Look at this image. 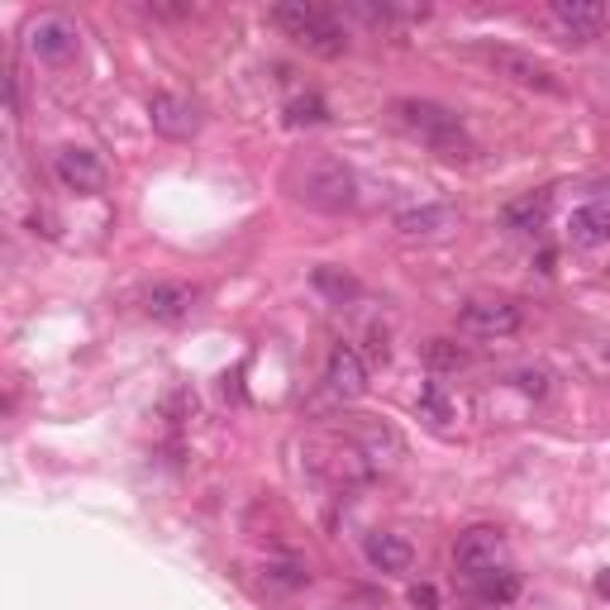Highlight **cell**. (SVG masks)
<instances>
[{
    "instance_id": "cell-1",
    "label": "cell",
    "mask_w": 610,
    "mask_h": 610,
    "mask_svg": "<svg viewBox=\"0 0 610 610\" xmlns=\"http://www.w3.org/2000/svg\"><path fill=\"white\" fill-rule=\"evenodd\" d=\"M396 120L444 157H472L477 153L468 130H462V120L439 101H396Z\"/></svg>"
},
{
    "instance_id": "cell-2",
    "label": "cell",
    "mask_w": 610,
    "mask_h": 610,
    "mask_svg": "<svg viewBox=\"0 0 610 610\" xmlns=\"http://www.w3.org/2000/svg\"><path fill=\"white\" fill-rule=\"evenodd\" d=\"M272 20H277L286 34H292L301 48H311L315 58H339L344 48H348V34H344V24L334 20L329 10H319V6H305V0H286V6L272 10Z\"/></svg>"
},
{
    "instance_id": "cell-3",
    "label": "cell",
    "mask_w": 610,
    "mask_h": 610,
    "mask_svg": "<svg viewBox=\"0 0 610 610\" xmlns=\"http://www.w3.org/2000/svg\"><path fill=\"white\" fill-rule=\"evenodd\" d=\"M301 196L315 205V211H353L358 205V176H353L339 157H315L311 167H305V182H301Z\"/></svg>"
},
{
    "instance_id": "cell-4",
    "label": "cell",
    "mask_w": 610,
    "mask_h": 610,
    "mask_svg": "<svg viewBox=\"0 0 610 610\" xmlns=\"http://www.w3.org/2000/svg\"><path fill=\"white\" fill-rule=\"evenodd\" d=\"M501 558H506V539H501V529H491V525L462 529L458 543H454V563L462 577H472V582L501 568Z\"/></svg>"
},
{
    "instance_id": "cell-5",
    "label": "cell",
    "mask_w": 610,
    "mask_h": 610,
    "mask_svg": "<svg viewBox=\"0 0 610 610\" xmlns=\"http://www.w3.org/2000/svg\"><path fill=\"white\" fill-rule=\"evenodd\" d=\"M487 62L501 77H510L516 87H529V91H558V77L549 62L520 53V48H487Z\"/></svg>"
},
{
    "instance_id": "cell-6",
    "label": "cell",
    "mask_w": 610,
    "mask_h": 610,
    "mask_svg": "<svg viewBox=\"0 0 610 610\" xmlns=\"http://www.w3.org/2000/svg\"><path fill=\"white\" fill-rule=\"evenodd\" d=\"M458 325L468 334H481V339H506V334L520 329V305H510V301H472V305H462Z\"/></svg>"
},
{
    "instance_id": "cell-7",
    "label": "cell",
    "mask_w": 610,
    "mask_h": 610,
    "mask_svg": "<svg viewBox=\"0 0 610 610\" xmlns=\"http://www.w3.org/2000/svg\"><path fill=\"white\" fill-rule=\"evenodd\" d=\"M29 53L43 62H68L77 53V24L62 20V14H39L29 24Z\"/></svg>"
},
{
    "instance_id": "cell-8",
    "label": "cell",
    "mask_w": 610,
    "mask_h": 610,
    "mask_svg": "<svg viewBox=\"0 0 610 610\" xmlns=\"http://www.w3.org/2000/svg\"><path fill=\"white\" fill-rule=\"evenodd\" d=\"M53 172H58L62 186L77 191V196H95V191L105 186V163L91 149H62L53 157Z\"/></svg>"
},
{
    "instance_id": "cell-9",
    "label": "cell",
    "mask_w": 610,
    "mask_h": 610,
    "mask_svg": "<svg viewBox=\"0 0 610 610\" xmlns=\"http://www.w3.org/2000/svg\"><path fill=\"white\" fill-rule=\"evenodd\" d=\"M149 120L163 139H191L201 130V110L186 101V95H172V91H157L149 101Z\"/></svg>"
},
{
    "instance_id": "cell-10",
    "label": "cell",
    "mask_w": 610,
    "mask_h": 610,
    "mask_svg": "<svg viewBox=\"0 0 610 610\" xmlns=\"http://www.w3.org/2000/svg\"><path fill=\"white\" fill-rule=\"evenodd\" d=\"M549 20L563 29L572 43H587V39L601 34L606 6H597V0H553V6H549Z\"/></svg>"
},
{
    "instance_id": "cell-11",
    "label": "cell",
    "mask_w": 610,
    "mask_h": 610,
    "mask_svg": "<svg viewBox=\"0 0 610 610\" xmlns=\"http://www.w3.org/2000/svg\"><path fill=\"white\" fill-rule=\"evenodd\" d=\"M196 286L186 282H153L149 292H143V311H149L153 319H163V325H176V319H186L191 311H196Z\"/></svg>"
},
{
    "instance_id": "cell-12",
    "label": "cell",
    "mask_w": 610,
    "mask_h": 610,
    "mask_svg": "<svg viewBox=\"0 0 610 610\" xmlns=\"http://www.w3.org/2000/svg\"><path fill=\"white\" fill-rule=\"evenodd\" d=\"M568 244L572 248H601L610 244V205L606 201H587L568 215Z\"/></svg>"
},
{
    "instance_id": "cell-13",
    "label": "cell",
    "mask_w": 610,
    "mask_h": 610,
    "mask_svg": "<svg viewBox=\"0 0 610 610\" xmlns=\"http://www.w3.org/2000/svg\"><path fill=\"white\" fill-rule=\"evenodd\" d=\"M325 382H329V392L334 396H344V400H358L367 392V367L363 358L353 353L348 344H339L329 353V363H325Z\"/></svg>"
},
{
    "instance_id": "cell-14",
    "label": "cell",
    "mask_w": 610,
    "mask_h": 610,
    "mask_svg": "<svg viewBox=\"0 0 610 610\" xmlns=\"http://www.w3.org/2000/svg\"><path fill=\"white\" fill-rule=\"evenodd\" d=\"M363 553H367V563H373L377 572H406L415 563V549L400 535H387V529H377V535H367L363 543Z\"/></svg>"
},
{
    "instance_id": "cell-15",
    "label": "cell",
    "mask_w": 610,
    "mask_h": 610,
    "mask_svg": "<svg viewBox=\"0 0 610 610\" xmlns=\"http://www.w3.org/2000/svg\"><path fill=\"white\" fill-rule=\"evenodd\" d=\"M549 205H553L549 191H525V196H516L501 211V224L516 234H535V230H543V220H549Z\"/></svg>"
},
{
    "instance_id": "cell-16",
    "label": "cell",
    "mask_w": 610,
    "mask_h": 610,
    "mask_svg": "<svg viewBox=\"0 0 610 610\" xmlns=\"http://www.w3.org/2000/svg\"><path fill=\"white\" fill-rule=\"evenodd\" d=\"M396 230L406 238H435L444 230H454V211L448 205H415V211L396 215Z\"/></svg>"
},
{
    "instance_id": "cell-17",
    "label": "cell",
    "mask_w": 610,
    "mask_h": 610,
    "mask_svg": "<svg viewBox=\"0 0 610 610\" xmlns=\"http://www.w3.org/2000/svg\"><path fill=\"white\" fill-rule=\"evenodd\" d=\"M477 597H481V606H510L520 597V572L496 568L487 577H477Z\"/></svg>"
},
{
    "instance_id": "cell-18",
    "label": "cell",
    "mask_w": 610,
    "mask_h": 610,
    "mask_svg": "<svg viewBox=\"0 0 610 610\" xmlns=\"http://www.w3.org/2000/svg\"><path fill=\"white\" fill-rule=\"evenodd\" d=\"M311 282H315V292H325L329 301H348V296H358V282L348 277V272H339V267H315L311 272Z\"/></svg>"
},
{
    "instance_id": "cell-19",
    "label": "cell",
    "mask_w": 610,
    "mask_h": 610,
    "mask_svg": "<svg viewBox=\"0 0 610 610\" xmlns=\"http://www.w3.org/2000/svg\"><path fill=\"white\" fill-rule=\"evenodd\" d=\"M325 120H329V105L319 101V95H296V101H286V124H292V130L325 124Z\"/></svg>"
},
{
    "instance_id": "cell-20",
    "label": "cell",
    "mask_w": 610,
    "mask_h": 610,
    "mask_svg": "<svg viewBox=\"0 0 610 610\" xmlns=\"http://www.w3.org/2000/svg\"><path fill=\"white\" fill-rule=\"evenodd\" d=\"M425 358H429V367H439V373H454V367L468 363V348L454 344V339H429Z\"/></svg>"
},
{
    "instance_id": "cell-21",
    "label": "cell",
    "mask_w": 610,
    "mask_h": 610,
    "mask_svg": "<svg viewBox=\"0 0 610 610\" xmlns=\"http://www.w3.org/2000/svg\"><path fill=\"white\" fill-rule=\"evenodd\" d=\"M420 410L429 415V420H439V425L454 420V406H448V396L435 387V382H425V387H420Z\"/></svg>"
},
{
    "instance_id": "cell-22",
    "label": "cell",
    "mask_w": 610,
    "mask_h": 610,
    "mask_svg": "<svg viewBox=\"0 0 610 610\" xmlns=\"http://www.w3.org/2000/svg\"><path fill=\"white\" fill-rule=\"evenodd\" d=\"M516 387L525 396H543L549 392V373H543V367H525V373H516Z\"/></svg>"
},
{
    "instance_id": "cell-23",
    "label": "cell",
    "mask_w": 610,
    "mask_h": 610,
    "mask_svg": "<svg viewBox=\"0 0 610 610\" xmlns=\"http://www.w3.org/2000/svg\"><path fill=\"white\" fill-rule=\"evenodd\" d=\"M410 606H415V610H435V606H439V591H435V587H425V582H420V587H410Z\"/></svg>"
},
{
    "instance_id": "cell-24",
    "label": "cell",
    "mask_w": 610,
    "mask_h": 610,
    "mask_svg": "<svg viewBox=\"0 0 610 610\" xmlns=\"http://www.w3.org/2000/svg\"><path fill=\"white\" fill-rule=\"evenodd\" d=\"M267 572H272V582H277V587H305V572L301 568H286L282 563V568H267Z\"/></svg>"
},
{
    "instance_id": "cell-25",
    "label": "cell",
    "mask_w": 610,
    "mask_h": 610,
    "mask_svg": "<svg viewBox=\"0 0 610 610\" xmlns=\"http://www.w3.org/2000/svg\"><path fill=\"white\" fill-rule=\"evenodd\" d=\"M149 14H157V20H186V14H196L191 6H149Z\"/></svg>"
},
{
    "instance_id": "cell-26",
    "label": "cell",
    "mask_w": 610,
    "mask_h": 610,
    "mask_svg": "<svg viewBox=\"0 0 610 610\" xmlns=\"http://www.w3.org/2000/svg\"><path fill=\"white\" fill-rule=\"evenodd\" d=\"M597 591H601V597H606V601H610V568H606V572H601V577H597Z\"/></svg>"
}]
</instances>
